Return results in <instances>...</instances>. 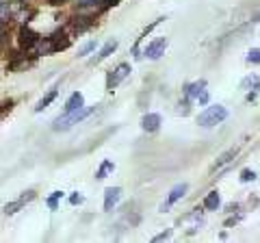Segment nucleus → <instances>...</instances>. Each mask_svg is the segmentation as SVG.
I'll return each mask as SVG.
<instances>
[{
  "label": "nucleus",
  "mask_w": 260,
  "mask_h": 243,
  "mask_svg": "<svg viewBox=\"0 0 260 243\" xmlns=\"http://www.w3.org/2000/svg\"><path fill=\"white\" fill-rule=\"evenodd\" d=\"M83 202H85V198L83 196H80V193H72V196H70V204H83Z\"/></svg>",
  "instance_id": "4be33fe9"
},
{
  "label": "nucleus",
  "mask_w": 260,
  "mask_h": 243,
  "mask_svg": "<svg viewBox=\"0 0 260 243\" xmlns=\"http://www.w3.org/2000/svg\"><path fill=\"white\" fill-rule=\"evenodd\" d=\"M61 3H65V0H50V5H61Z\"/></svg>",
  "instance_id": "393cba45"
},
{
  "label": "nucleus",
  "mask_w": 260,
  "mask_h": 243,
  "mask_svg": "<svg viewBox=\"0 0 260 243\" xmlns=\"http://www.w3.org/2000/svg\"><path fill=\"white\" fill-rule=\"evenodd\" d=\"M0 117H3V113H0Z\"/></svg>",
  "instance_id": "bb28decb"
},
{
  "label": "nucleus",
  "mask_w": 260,
  "mask_h": 243,
  "mask_svg": "<svg viewBox=\"0 0 260 243\" xmlns=\"http://www.w3.org/2000/svg\"><path fill=\"white\" fill-rule=\"evenodd\" d=\"M121 198V189L119 187H109L104 191V210H113L117 206V202Z\"/></svg>",
  "instance_id": "6e6552de"
},
{
  "label": "nucleus",
  "mask_w": 260,
  "mask_h": 243,
  "mask_svg": "<svg viewBox=\"0 0 260 243\" xmlns=\"http://www.w3.org/2000/svg\"><path fill=\"white\" fill-rule=\"evenodd\" d=\"M128 74H130V66H128V63H119L115 70L109 72V76H107V89H109V92H113V89H115Z\"/></svg>",
  "instance_id": "7ed1b4c3"
},
{
  "label": "nucleus",
  "mask_w": 260,
  "mask_h": 243,
  "mask_svg": "<svg viewBox=\"0 0 260 243\" xmlns=\"http://www.w3.org/2000/svg\"><path fill=\"white\" fill-rule=\"evenodd\" d=\"M37 39H39V35L35 33V31H30L28 26L20 28V46L24 48V50H30V48L37 44Z\"/></svg>",
  "instance_id": "423d86ee"
},
{
  "label": "nucleus",
  "mask_w": 260,
  "mask_h": 243,
  "mask_svg": "<svg viewBox=\"0 0 260 243\" xmlns=\"http://www.w3.org/2000/svg\"><path fill=\"white\" fill-rule=\"evenodd\" d=\"M241 89H251V92H258L260 89V78L256 74H249L243 78V83H241Z\"/></svg>",
  "instance_id": "2eb2a0df"
},
{
  "label": "nucleus",
  "mask_w": 260,
  "mask_h": 243,
  "mask_svg": "<svg viewBox=\"0 0 260 243\" xmlns=\"http://www.w3.org/2000/svg\"><path fill=\"white\" fill-rule=\"evenodd\" d=\"M32 198H35V191H26V193H24L22 198H18L15 202H9V204L5 206V213H7V215H13V213H18V210H20L24 204H26V202H30Z\"/></svg>",
  "instance_id": "1a4fd4ad"
},
{
  "label": "nucleus",
  "mask_w": 260,
  "mask_h": 243,
  "mask_svg": "<svg viewBox=\"0 0 260 243\" xmlns=\"http://www.w3.org/2000/svg\"><path fill=\"white\" fill-rule=\"evenodd\" d=\"M186 191H189V185H186V183H182V185H176V187H174L172 191H169L167 200L160 204V210H162V213L172 208V206H174V204H176V202L180 200V198H184V193H186Z\"/></svg>",
  "instance_id": "20e7f679"
},
{
  "label": "nucleus",
  "mask_w": 260,
  "mask_h": 243,
  "mask_svg": "<svg viewBox=\"0 0 260 243\" xmlns=\"http://www.w3.org/2000/svg\"><path fill=\"white\" fill-rule=\"evenodd\" d=\"M247 63H254V66L260 63V50L258 48H251V50L247 52Z\"/></svg>",
  "instance_id": "aec40b11"
},
{
  "label": "nucleus",
  "mask_w": 260,
  "mask_h": 243,
  "mask_svg": "<svg viewBox=\"0 0 260 243\" xmlns=\"http://www.w3.org/2000/svg\"><path fill=\"white\" fill-rule=\"evenodd\" d=\"M225 117H228V109L221 107V104H213V107H208L206 111H202V113H200L198 124H200V126H204V128H210V126L221 124Z\"/></svg>",
  "instance_id": "f03ea898"
},
{
  "label": "nucleus",
  "mask_w": 260,
  "mask_h": 243,
  "mask_svg": "<svg viewBox=\"0 0 260 243\" xmlns=\"http://www.w3.org/2000/svg\"><path fill=\"white\" fill-rule=\"evenodd\" d=\"M93 50H95V42H87V44L78 50V56H87L89 52H93Z\"/></svg>",
  "instance_id": "412c9836"
},
{
  "label": "nucleus",
  "mask_w": 260,
  "mask_h": 243,
  "mask_svg": "<svg viewBox=\"0 0 260 243\" xmlns=\"http://www.w3.org/2000/svg\"><path fill=\"white\" fill-rule=\"evenodd\" d=\"M206 89V80H195V83L191 85H186L184 87V96H186V100H198L200 98V94Z\"/></svg>",
  "instance_id": "9d476101"
},
{
  "label": "nucleus",
  "mask_w": 260,
  "mask_h": 243,
  "mask_svg": "<svg viewBox=\"0 0 260 243\" xmlns=\"http://www.w3.org/2000/svg\"><path fill=\"white\" fill-rule=\"evenodd\" d=\"M167 37H158V39H154L152 44H148V48H145V56L148 59H158L160 54H165V48H167Z\"/></svg>",
  "instance_id": "39448f33"
},
{
  "label": "nucleus",
  "mask_w": 260,
  "mask_h": 243,
  "mask_svg": "<svg viewBox=\"0 0 260 243\" xmlns=\"http://www.w3.org/2000/svg\"><path fill=\"white\" fill-rule=\"evenodd\" d=\"M56 94H59V92H56V89H50V92H48L46 96H44V98L42 100H39L37 102V107H35V113H42L46 107H48V104H50L54 98H56Z\"/></svg>",
  "instance_id": "f3484780"
},
{
  "label": "nucleus",
  "mask_w": 260,
  "mask_h": 243,
  "mask_svg": "<svg viewBox=\"0 0 260 243\" xmlns=\"http://www.w3.org/2000/svg\"><path fill=\"white\" fill-rule=\"evenodd\" d=\"M237 155H239V150H237V148H232V150L223 152V155L217 159V163H215V169H219V167L228 165V163H230V161H234V159H237Z\"/></svg>",
  "instance_id": "4468645a"
},
{
  "label": "nucleus",
  "mask_w": 260,
  "mask_h": 243,
  "mask_svg": "<svg viewBox=\"0 0 260 243\" xmlns=\"http://www.w3.org/2000/svg\"><path fill=\"white\" fill-rule=\"evenodd\" d=\"M198 102H200V104H206V102H208V92H206V89H204V92H202V94H200V98H198Z\"/></svg>",
  "instance_id": "b1692460"
},
{
  "label": "nucleus",
  "mask_w": 260,
  "mask_h": 243,
  "mask_svg": "<svg viewBox=\"0 0 260 243\" xmlns=\"http://www.w3.org/2000/svg\"><path fill=\"white\" fill-rule=\"evenodd\" d=\"M115 48H117V39H111V42H107V44L102 46V50L98 52V56H93V59H91V66H95V63H100L102 59H107L109 54L115 52Z\"/></svg>",
  "instance_id": "f8f14e48"
},
{
  "label": "nucleus",
  "mask_w": 260,
  "mask_h": 243,
  "mask_svg": "<svg viewBox=\"0 0 260 243\" xmlns=\"http://www.w3.org/2000/svg\"><path fill=\"white\" fill-rule=\"evenodd\" d=\"M251 180H256V172L254 169H243L241 172V183H251Z\"/></svg>",
  "instance_id": "6ab92c4d"
},
{
  "label": "nucleus",
  "mask_w": 260,
  "mask_h": 243,
  "mask_svg": "<svg viewBox=\"0 0 260 243\" xmlns=\"http://www.w3.org/2000/svg\"><path fill=\"white\" fill-rule=\"evenodd\" d=\"M93 113V109H78V111H72V113H65V115H61V117H56L54 119V124H52V128L54 131H70L72 126H76V124H80L85 117H89Z\"/></svg>",
  "instance_id": "f257e3e1"
},
{
  "label": "nucleus",
  "mask_w": 260,
  "mask_h": 243,
  "mask_svg": "<svg viewBox=\"0 0 260 243\" xmlns=\"http://www.w3.org/2000/svg\"><path fill=\"white\" fill-rule=\"evenodd\" d=\"M169 237H172V230H165V232L156 234V237H154V241H167Z\"/></svg>",
  "instance_id": "5701e85b"
},
{
  "label": "nucleus",
  "mask_w": 260,
  "mask_h": 243,
  "mask_svg": "<svg viewBox=\"0 0 260 243\" xmlns=\"http://www.w3.org/2000/svg\"><path fill=\"white\" fill-rule=\"evenodd\" d=\"M256 22H260V13H258V15H256Z\"/></svg>",
  "instance_id": "a878e982"
},
{
  "label": "nucleus",
  "mask_w": 260,
  "mask_h": 243,
  "mask_svg": "<svg viewBox=\"0 0 260 243\" xmlns=\"http://www.w3.org/2000/svg\"><path fill=\"white\" fill-rule=\"evenodd\" d=\"M160 124H162V119L158 113H148V115H143V119H141V128L145 133H156Z\"/></svg>",
  "instance_id": "0eeeda50"
},
{
  "label": "nucleus",
  "mask_w": 260,
  "mask_h": 243,
  "mask_svg": "<svg viewBox=\"0 0 260 243\" xmlns=\"http://www.w3.org/2000/svg\"><path fill=\"white\" fill-rule=\"evenodd\" d=\"M63 198V191H52V196L46 200V204H48V208L50 210H56L59 208V200Z\"/></svg>",
  "instance_id": "a211bd4d"
},
{
  "label": "nucleus",
  "mask_w": 260,
  "mask_h": 243,
  "mask_svg": "<svg viewBox=\"0 0 260 243\" xmlns=\"http://www.w3.org/2000/svg\"><path fill=\"white\" fill-rule=\"evenodd\" d=\"M85 107V96L80 92H74L68 98V102H65V113H72V111H78Z\"/></svg>",
  "instance_id": "9b49d317"
},
{
  "label": "nucleus",
  "mask_w": 260,
  "mask_h": 243,
  "mask_svg": "<svg viewBox=\"0 0 260 243\" xmlns=\"http://www.w3.org/2000/svg\"><path fill=\"white\" fill-rule=\"evenodd\" d=\"M113 172H115V163H113V161H104V163L100 165V169L95 172V178L98 180H102V178H107Z\"/></svg>",
  "instance_id": "dca6fc26"
},
{
  "label": "nucleus",
  "mask_w": 260,
  "mask_h": 243,
  "mask_svg": "<svg viewBox=\"0 0 260 243\" xmlns=\"http://www.w3.org/2000/svg\"><path fill=\"white\" fill-rule=\"evenodd\" d=\"M219 204H221V198H219V191H210L204 198V208L206 210H217Z\"/></svg>",
  "instance_id": "ddd939ff"
}]
</instances>
